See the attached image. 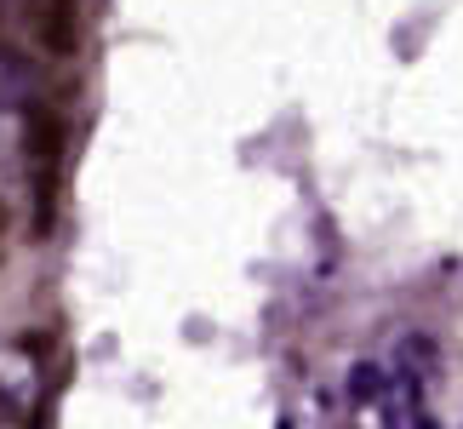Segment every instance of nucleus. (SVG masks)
I'll return each instance as SVG.
<instances>
[{
    "mask_svg": "<svg viewBox=\"0 0 463 429\" xmlns=\"http://www.w3.org/2000/svg\"><path fill=\"white\" fill-rule=\"evenodd\" d=\"M0 229H6V206H0Z\"/></svg>",
    "mask_w": 463,
    "mask_h": 429,
    "instance_id": "5",
    "label": "nucleus"
},
{
    "mask_svg": "<svg viewBox=\"0 0 463 429\" xmlns=\"http://www.w3.org/2000/svg\"><path fill=\"white\" fill-rule=\"evenodd\" d=\"M29 429H41V424H29Z\"/></svg>",
    "mask_w": 463,
    "mask_h": 429,
    "instance_id": "6",
    "label": "nucleus"
},
{
    "mask_svg": "<svg viewBox=\"0 0 463 429\" xmlns=\"http://www.w3.org/2000/svg\"><path fill=\"white\" fill-rule=\"evenodd\" d=\"M34 372H41V338L0 344V413H17V406L29 401Z\"/></svg>",
    "mask_w": 463,
    "mask_h": 429,
    "instance_id": "2",
    "label": "nucleus"
},
{
    "mask_svg": "<svg viewBox=\"0 0 463 429\" xmlns=\"http://www.w3.org/2000/svg\"><path fill=\"white\" fill-rule=\"evenodd\" d=\"M34 41L46 58H75L80 52V6L75 0H46L34 12Z\"/></svg>",
    "mask_w": 463,
    "mask_h": 429,
    "instance_id": "3",
    "label": "nucleus"
},
{
    "mask_svg": "<svg viewBox=\"0 0 463 429\" xmlns=\"http://www.w3.org/2000/svg\"><path fill=\"white\" fill-rule=\"evenodd\" d=\"M349 401L361 406V413H366V406H378V413L389 418L383 429H406L395 413H389V372H383L378 361H354V367H349Z\"/></svg>",
    "mask_w": 463,
    "mask_h": 429,
    "instance_id": "4",
    "label": "nucleus"
},
{
    "mask_svg": "<svg viewBox=\"0 0 463 429\" xmlns=\"http://www.w3.org/2000/svg\"><path fill=\"white\" fill-rule=\"evenodd\" d=\"M63 115L34 103L24 115V143H29V189H34V212H29V229L34 241L52 235V212H58V167H63Z\"/></svg>",
    "mask_w": 463,
    "mask_h": 429,
    "instance_id": "1",
    "label": "nucleus"
}]
</instances>
